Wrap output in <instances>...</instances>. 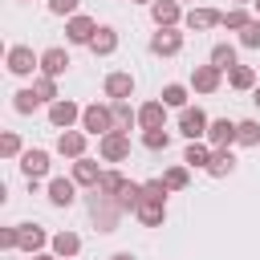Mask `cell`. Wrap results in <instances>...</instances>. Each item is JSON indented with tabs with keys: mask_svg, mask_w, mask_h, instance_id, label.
Segmentation results:
<instances>
[{
	"mask_svg": "<svg viewBox=\"0 0 260 260\" xmlns=\"http://www.w3.org/2000/svg\"><path fill=\"white\" fill-rule=\"evenodd\" d=\"M81 130L93 134V138L118 130V122H114V106H110V102H89V106H81Z\"/></svg>",
	"mask_w": 260,
	"mask_h": 260,
	"instance_id": "obj_1",
	"label": "cell"
},
{
	"mask_svg": "<svg viewBox=\"0 0 260 260\" xmlns=\"http://www.w3.org/2000/svg\"><path fill=\"white\" fill-rule=\"evenodd\" d=\"M4 65L12 77H32V69H41V53H32L28 45H8Z\"/></svg>",
	"mask_w": 260,
	"mask_h": 260,
	"instance_id": "obj_2",
	"label": "cell"
},
{
	"mask_svg": "<svg viewBox=\"0 0 260 260\" xmlns=\"http://www.w3.org/2000/svg\"><path fill=\"white\" fill-rule=\"evenodd\" d=\"M98 154H102V162H122V158H130V130H110V134H102V138H98Z\"/></svg>",
	"mask_w": 260,
	"mask_h": 260,
	"instance_id": "obj_3",
	"label": "cell"
},
{
	"mask_svg": "<svg viewBox=\"0 0 260 260\" xmlns=\"http://www.w3.org/2000/svg\"><path fill=\"white\" fill-rule=\"evenodd\" d=\"M207 126H211V118H207L199 106H183V110H179V134H183L187 142L207 138Z\"/></svg>",
	"mask_w": 260,
	"mask_h": 260,
	"instance_id": "obj_4",
	"label": "cell"
},
{
	"mask_svg": "<svg viewBox=\"0 0 260 260\" xmlns=\"http://www.w3.org/2000/svg\"><path fill=\"white\" fill-rule=\"evenodd\" d=\"M102 93H106L110 102H130V98H134V73H126V69H114V73H106V81H102Z\"/></svg>",
	"mask_w": 260,
	"mask_h": 260,
	"instance_id": "obj_5",
	"label": "cell"
},
{
	"mask_svg": "<svg viewBox=\"0 0 260 260\" xmlns=\"http://www.w3.org/2000/svg\"><path fill=\"white\" fill-rule=\"evenodd\" d=\"M73 122H81V106L77 102H69V98L49 102V126L53 130H73Z\"/></svg>",
	"mask_w": 260,
	"mask_h": 260,
	"instance_id": "obj_6",
	"label": "cell"
},
{
	"mask_svg": "<svg viewBox=\"0 0 260 260\" xmlns=\"http://www.w3.org/2000/svg\"><path fill=\"white\" fill-rule=\"evenodd\" d=\"M98 28H102V24H98L93 16L77 12V16H69V20H65V41H69V45H89Z\"/></svg>",
	"mask_w": 260,
	"mask_h": 260,
	"instance_id": "obj_7",
	"label": "cell"
},
{
	"mask_svg": "<svg viewBox=\"0 0 260 260\" xmlns=\"http://www.w3.org/2000/svg\"><path fill=\"white\" fill-rule=\"evenodd\" d=\"M219 85H223V69H219V65L207 61V65H195V69H191V89H195V93H215Z\"/></svg>",
	"mask_w": 260,
	"mask_h": 260,
	"instance_id": "obj_8",
	"label": "cell"
},
{
	"mask_svg": "<svg viewBox=\"0 0 260 260\" xmlns=\"http://www.w3.org/2000/svg\"><path fill=\"white\" fill-rule=\"evenodd\" d=\"M45 199H49L53 207H73V203H77V183L57 175V179H49V183H45Z\"/></svg>",
	"mask_w": 260,
	"mask_h": 260,
	"instance_id": "obj_9",
	"label": "cell"
},
{
	"mask_svg": "<svg viewBox=\"0 0 260 260\" xmlns=\"http://www.w3.org/2000/svg\"><path fill=\"white\" fill-rule=\"evenodd\" d=\"M134 219H138L142 228H162V223H167V199H150V195L142 191V203H138Z\"/></svg>",
	"mask_w": 260,
	"mask_h": 260,
	"instance_id": "obj_10",
	"label": "cell"
},
{
	"mask_svg": "<svg viewBox=\"0 0 260 260\" xmlns=\"http://www.w3.org/2000/svg\"><path fill=\"white\" fill-rule=\"evenodd\" d=\"M150 53L154 57H179L183 53V32L179 28H158L150 37Z\"/></svg>",
	"mask_w": 260,
	"mask_h": 260,
	"instance_id": "obj_11",
	"label": "cell"
},
{
	"mask_svg": "<svg viewBox=\"0 0 260 260\" xmlns=\"http://www.w3.org/2000/svg\"><path fill=\"white\" fill-rule=\"evenodd\" d=\"M49 167H53V158H49V150H41V146H32V150L20 154V171H24V179H45Z\"/></svg>",
	"mask_w": 260,
	"mask_h": 260,
	"instance_id": "obj_12",
	"label": "cell"
},
{
	"mask_svg": "<svg viewBox=\"0 0 260 260\" xmlns=\"http://www.w3.org/2000/svg\"><path fill=\"white\" fill-rule=\"evenodd\" d=\"M150 20H154L158 28H179V20H183L179 0H154V4H150Z\"/></svg>",
	"mask_w": 260,
	"mask_h": 260,
	"instance_id": "obj_13",
	"label": "cell"
},
{
	"mask_svg": "<svg viewBox=\"0 0 260 260\" xmlns=\"http://www.w3.org/2000/svg\"><path fill=\"white\" fill-rule=\"evenodd\" d=\"M167 110H171V106H167L162 98L142 102V106H138V126H142V130H158V126H167Z\"/></svg>",
	"mask_w": 260,
	"mask_h": 260,
	"instance_id": "obj_14",
	"label": "cell"
},
{
	"mask_svg": "<svg viewBox=\"0 0 260 260\" xmlns=\"http://www.w3.org/2000/svg\"><path fill=\"white\" fill-rule=\"evenodd\" d=\"M69 179H73L77 187H89V191H93V187H98V179H102V167H98L93 158H85V154H81V158H73Z\"/></svg>",
	"mask_w": 260,
	"mask_h": 260,
	"instance_id": "obj_15",
	"label": "cell"
},
{
	"mask_svg": "<svg viewBox=\"0 0 260 260\" xmlns=\"http://www.w3.org/2000/svg\"><path fill=\"white\" fill-rule=\"evenodd\" d=\"M20 228V252H28V256H37V252H45V244L53 240L41 223H16Z\"/></svg>",
	"mask_w": 260,
	"mask_h": 260,
	"instance_id": "obj_16",
	"label": "cell"
},
{
	"mask_svg": "<svg viewBox=\"0 0 260 260\" xmlns=\"http://www.w3.org/2000/svg\"><path fill=\"white\" fill-rule=\"evenodd\" d=\"M85 138H89L85 130H61L57 134V154L61 158H81L85 154Z\"/></svg>",
	"mask_w": 260,
	"mask_h": 260,
	"instance_id": "obj_17",
	"label": "cell"
},
{
	"mask_svg": "<svg viewBox=\"0 0 260 260\" xmlns=\"http://www.w3.org/2000/svg\"><path fill=\"white\" fill-rule=\"evenodd\" d=\"M183 24H187L191 32H207V28L223 24V12H215V8H191V12L183 16Z\"/></svg>",
	"mask_w": 260,
	"mask_h": 260,
	"instance_id": "obj_18",
	"label": "cell"
},
{
	"mask_svg": "<svg viewBox=\"0 0 260 260\" xmlns=\"http://www.w3.org/2000/svg\"><path fill=\"white\" fill-rule=\"evenodd\" d=\"M69 65H73V61H69V53H65L61 45H49V49L41 53V73H49V77H61Z\"/></svg>",
	"mask_w": 260,
	"mask_h": 260,
	"instance_id": "obj_19",
	"label": "cell"
},
{
	"mask_svg": "<svg viewBox=\"0 0 260 260\" xmlns=\"http://www.w3.org/2000/svg\"><path fill=\"white\" fill-rule=\"evenodd\" d=\"M89 53H93V57L118 53V28H114V24H102V28L93 32V41H89Z\"/></svg>",
	"mask_w": 260,
	"mask_h": 260,
	"instance_id": "obj_20",
	"label": "cell"
},
{
	"mask_svg": "<svg viewBox=\"0 0 260 260\" xmlns=\"http://www.w3.org/2000/svg\"><path fill=\"white\" fill-rule=\"evenodd\" d=\"M211 142H203V138H195V142H187V150H183V162L191 167V171H207V162H211Z\"/></svg>",
	"mask_w": 260,
	"mask_h": 260,
	"instance_id": "obj_21",
	"label": "cell"
},
{
	"mask_svg": "<svg viewBox=\"0 0 260 260\" xmlns=\"http://www.w3.org/2000/svg\"><path fill=\"white\" fill-rule=\"evenodd\" d=\"M207 142H211V146H232V142H236V122H232V118H211Z\"/></svg>",
	"mask_w": 260,
	"mask_h": 260,
	"instance_id": "obj_22",
	"label": "cell"
},
{
	"mask_svg": "<svg viewBox=\"0 0 260 260\" xmlns=\"http://www.w3.org/2000/svg\"><path fill=\"white\" fill-rule=\"evenodd\" d=\"M232 171H236L232 146H215V150H211V162H207V175H211V179H223V175H232Z\"/></svg>",
	"mask_w": 260,
	"mask_h": 260,
	"instance_id": "obj_23",
	"label": "cell"
},
{
	"mask_svg": "<svg viewBox=\"0 0 260 260\" xmlns=\"http://www.w3.org/2000/svg\"><path fill=\"white\" fill-rule=\"evenodd\" d=\"M49 248H53V252H57V256H61V260H73V256H77V252H81V236H77V232H69V228H65V232H57V236H53V240H49Z\"/></svg>",
	"mask_w": 260,
	"mask_h": 260,
	"instance_id": "obj_24",
	"label": "cell"
},
{
	"mask_svg": "<svg viewBox=\"0 0 260 260\" xmlns=\"http://www.w3.org/2000/svg\"><path fill=\"white\" fill-rule=\"evenodd\" d=\"M228 85L240 89V93L256 89V69H252V65H232V69H228Z\"/></svg>",
	"mask_w": 260,
	"mask_h": 260,
	"instance_id": "obj_25",
	"label": "cell"
},
{
	"mask_svg": "<svg viewBox=\"0 0 260 260\" xmlns=\"http://www.w3.org/2000/svg\"><path fill=\"white\" fill-rule=\"evenodd\" d=\"M114 199H118V207H122V211H138V203H142V183H130V179H126V183H122V191H118Z\"/></svg>",
	"mask_w": 260,
	"mask_h": 260,
	"instance_id": "obj_26",
	"label": "cell"
},
{
	"mask_svg": "<svg viewBox=\"0 0 260 260\" xmlns=\"http://www.w3.org/2000/svg\"><path fill=\"white\" fill-rule=\"evenodd\" d=\"M37 106H41V93H37L32 85H24V89L12 93V110H16V114H32Z\"/></svg>",
	"mask_w": 260,
	"mask_h": 260,
	"instance_id": "obj_27",
	"label": "cell"
},
{
	"mask_svg": "<svg viewBox=\"0 0 260 260\" xmlns=\"http://www.w3.org/2000/svg\"><path fill=\"white\" fill-rule=\"evenodd\" d=\"M162 183H167L171 191H187V183H191V167H187V162L167 167V171H162Z\"/></svg>",
	"mask_w": 260,
	"mask_h": 260,
	"instance_id": "obj_28",
	"label": "cell"
},
{
	"mask_svg": "<svg viewBox=\"0 0 260 260\" xmlns=\"http://www.w3.org/2000/svg\"><path fill=\"white\" fill-rule=\"evenodd\" d=\"M236 142H240V146H260V122H256V118L236 122Z\"/></svg>",
	"mask_w": 260,
	"mask_h": 260,
	"instance_id": "obj_29",
	"label": "cell"
},
{
	"mask_svg": "<svg viewBox=\"0 0 260 260\" xmlns=\"http://www.w3.org/2000/svg\"><path fill=\"white\" fill-rule=\"evenodd\" d=\"M211 65H219L223 73H228L232 65H240V61H236V45H228V41H219V45H211Z\"/></svg>",
	"mask_w": 260,
	"mask_h": 260,
	"instance_id": "obj_30",
	"label": "cell"
},
{
	"mask_svg": "<svg viewBox=\"0 0 260 260\" xmlns=\"http://www.w3.org/2000/svg\"><path fill=\"white\" fill-rule=\"evenodd\" d=\"M122 183H126V175H122V171H102V179H98V187H93V191H98V195H118V191H122Z\"/></svg>",
	"mask_w": 260,
	"mask_h": 260,
	"instance_id": "obj_31",
	"label": "cell"
},
{
	"mask_svg": "<svg viewBox=\"0 0 260 260\" xmlns=\"http://www.w3.org/2000/svg\"><path fill=\"white\" fill-rule=\"evenodd\" d=\"M248 20H252V12H248L244 4H236V8H228V12H223V28H228V32H240Z\"/></svg>",
	"mask_w": 260,
	"mask_h": 260,
	"instance_id": "obj_32",
	"label": "cell"
},
{
	"mask_svg": "<svg viewBox=\"0 0 260 260\" xmlns=\"http://www.w3.org/2000/svg\"><path fill=\"white\" fill-rule=\"evenodd\" d=\"M171 110H183L187 106V85H179V81H171V85H162V93H158Z\"/></svg>",
	"mask_w": 260,
	"mask_h": 260,
	"instance_id": "obj_33",
	"label": "cell"
},
{
	"mask_svg": "<svg viewBox=\"0 0 260 260\" xmlns=\"http://www.w3.org/2000/svg\"><path fill=\"white\" fill-rule=\"evenodd\" d=\"M110 106H114V122H118V130L138 126V110H130V102H110Z\"/></svg>",
	"mask_w": 260,
	"mask_h": 260,
	"instance_id": "obj_34",
	"label": "cell"
},
{
	"mask_svg": "<svg viewBox=\"0 0 260 260\" xmlns=\"http://www.w3.org/2000/svg\"><path fill=\"white\" fill-rule=\"evenodd\" d=\"M142 146H146V150H167V146H171L167 126H158V130H142Z\"/></svg>",
	"mask_w": 260,
	"mask_h": 260,
	"instance_id": "obj_35",
	"label": "cell"
},
{
	"mask_svg": "<svg viewBox=\"0 0 260 260\" xmlns=\"http://www.w3.org/2000/svg\"><path fill=\"white\" fill-rule=\"evenodd\" d=\"M0 154H4V158H20V154H24L16 130H4V134H0Z\"/></svg>",
	"mask_w": 260,
	"mask_h": 260,
	"instance_id": "obj_36",
	"label": "cell"
},
{
	"mask_svg": "<svg viewBox=\"0 0 260 260\" xmlns=\"http://www.w3.org/2000/svg\"><path fill=\"white\" fill-rule=\"evenodd\" d=\"M32 89L41 93V102H57L61 93H57V77H49V73H41L37 81H32Z\"/></svg>",
	"mask_w": 260,
	"mask_h": 260,
	"instance_id": "obj_37",
	"label": "cell"
},
{
	"mask_svg": "<svg viewBox=\"0 0 260 260\" xmlns=\"http://www.w3.org/2000/svg\"><path fill=\"white\" fill-rule=\"evenodd\" d=\"M240 45H244V49H260V16H252V20L240 28Z\"/></svg>",
	"mask_w": 260,
	"mask_h": 260,
	"instance_id": "obj_38",
	"label": "cell"
},
{
	"mask_svg": "<svg viewBox=\"0 0 260 260\" xmlns=\"http://www.w3.org/2000/svg\"><path fill=\"white\" fill-rule=\"evenodd\" d=\"M0 248H4V252H12V248H20V228H16V223H8V228H0Z\"/></svg>",
	"mask_w": 260,
	"mask_h": 260,
	"instance_id": "obj_39",
	"label": "cell"
},
{
	"mask_svg": "<svg viewBox=\"0 0 260 260\" xmlns=\"http://www.w3.org/2000/svg\"><path fill=\"white\" fill-rule=\"evenodd\" d=\"M77 4H81V0H49V12L69 20V16H77Z\"/></svg>",
	"mask_w": 260,
	"mask_h": 260,
	"instance_id": "obj_40",
	"label": "cell"
},
{
	"mask_svg": "<svg viewBox=\"0 0 260 260\" xmlns=\"http://www.w3.org/2000/svg\"><path fill=\"white\" fill-rule=\"evenodd\" d=\"M142 191H146L150 199H167V195H171V187H167L162 179H146V183H142Z\"/></svg>",
	"mask_w": 260,
	"mask_h": 260,
	"instance_id": "obj_41",
	"label": "cell"
},
{
	"mask_svg": "<svg viewBox=\"0 0 260 260\" xmlns=\"http://www.w3.org/2000/svg\"><path fill=\"white\" fill-rule=\"evenodd\" d=\"M32 260H61V256H57V252H37Z\"/></svg>",
	"mask_w": 260,
	"mask_h": 260,
	"instance_id": "obj_42",
	"label": "cell"
},
{
	"mask_svg": "<svg viewBox=\"0 0 260 260\" xmlns=\"http://www.w3.org/2000/svg\"><path fill=\"white\" fill-rule=\"evenodd\" d=\"M110 260H138V256H134V252H114Z\"/></svg>",
	"mask_w": 260,
	"mask_h": 260,
	"instance_id": "obj_43",
	"label": "cell"
},
{
	"mask_svg": "<svg viewBox=\"0 0 260 260\" xmlns=\"http://www.w3.org/2000/svg\"><path fill=\"white\" fill-rule=\"evenodd\" d=\"M252 102H256V106H260V85H256V89H252Z\"/></svg>",
	"mask_w": 260,
	"mask_h": 260,
	"instance_id": "obj_44",
	"label": "cell"
},
{
	"mask_svg": "<svg viewBox=\"0 0 260 260\" xmlns=\"http://www.w3.org/2000/svg\"><path fill=\"white\" fill-rule=\"evenodd\" d=\"M252 12H256V16H260V0H252Z\"/></svg>",
	"mask_w": 260,
	"mask_h": 260,
	"instance_id": "obj_45",
	"label": "cell"
},
{
	"mask_svg": "<svg viewBox=\"0 0 260 260\" xmlns=\"http://www.w3.org/2000/svg\"><path fill=\"white\" fill-rule=\"evenodd\" d=\"M130 4H154V0H130Z\"/></svg>",
	"mask_w": 260,
	"mask_h": 260,
	"instance_id": "obj_46",
	"label": "cell"
},
{
	"mask_svg": "<svg viewBox=\"0 0 260 260\" xmlns=\"http://www.w3.org/2000/svg\"><path fill=\"white\" fill-rule=\"evenodd\" d=\"M236 4H252V0H236Z\"/></svg>",
	"mask_w": 260,
	"mask_h": 260,
	"instance_id": "obj_47",
	"label": "cell"
},
{
	"mask_svg": "<svg viewBox=\"0 0 260 260\" xmlns=\"http://www.w3.org/2000/svg\"><path fill=\"white\" fill-rule=\"evenodd\" d=\"M179 4H183V0H179Z\"/></svg>",
	"mask_w": 260,
	"mask_h": 260,
	"instance_id": "obj_48",
	"label": "cell"
}]
</instances>
